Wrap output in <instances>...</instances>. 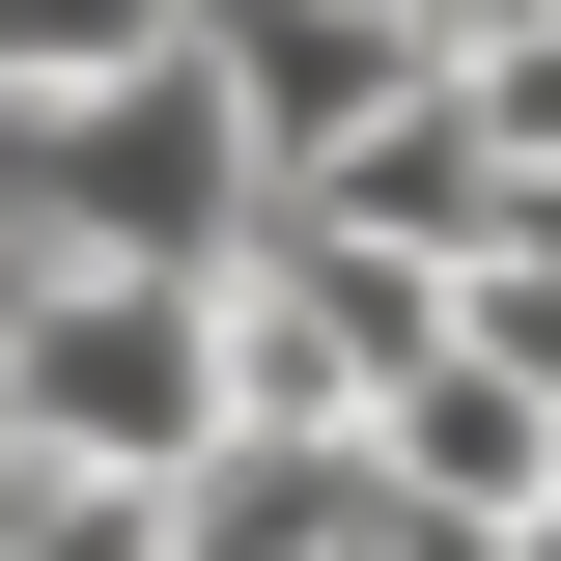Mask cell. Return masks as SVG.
Here are the masks:
<instances>
[{
	"mask_svg": "<svg viewBox=\"0 0 561 561\" xmlns=\"http://www.w3.org/2000/svg\"><path fill=\"white\" fill-rule=\"evenodd\" d=\"M365 449H393L421 534H561V393H534L505 337H421L393 393H365Z\"/></svg>",
	"mask_w": 561,
	"mask_h": 561,
	"instance_id": "obj_1",
	"label": "cell"
},
{
	"mask_svg": "<svg viewBox=\"0 0 561 561\" xmlns=\"http://www.w3.org/2000/svg\"><path fill=\"white\" fill-rule=\"evenodd\" d=\"M140 28H197V0H0V84H113Z\"/></svg>",
	"mask_w": 561,
	"mask_h": 561,
	"instance_id": "obj_2",
	"label": "cell"
},
{
	"mask_svg": "<svg viewBox=\"0 0 561 561\" xmlns=\"http://www.w3.org/2000/svg\"><path fill=\"white\" fill-rule=\"evenodd\" d=\"M421 28H449V57H478V28H505V0H421Z\"/></svg>",
	"mask_w": 561,
	"mask_h": 561,
	"instance_id": "obj_3",
	"label": "cell"
}]
</instances>
